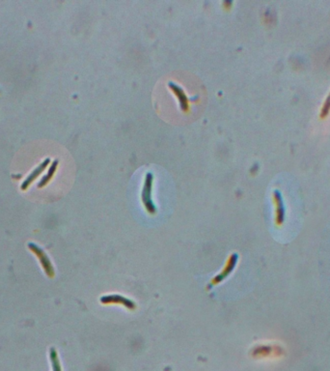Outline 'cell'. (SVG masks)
I'll return each instance as SVG.
<instances>
[{"mask_svg":"<svg viewBox=\"0 0 330 371\" xmlns=\"http://www.w3.org/2000/svg\"><path fill=\"white\" fill-rule=\"evenodd\" d=\"M153 181H154L153 174L151 172H148L146 174L144 188L142 190V194H141V198H142L143 204H144L147 212L150 213V214H155L156 211H157L156 205H155V203L153 202V199H152Z\"/></svg>","mask_w":330,"mask_h":371,"instance_id":"cell-1","label":"cell"},{"mask_svg":"<svg viewBox=\"0 0 330 371\" xmlns=\"http://www.w3.org/2000/svg\"><path fill=\"white\" fill-rule=\"evenodd\" d=\"M28 247L36 254V256L39 258L45 272L47 274L48 276L52 277L54 275V270H53V267L50 263V260L48 259V257L47 256V254L45 253V251L41 248L40 247H38L37 245L35 244H28Z\"/></svg>","mask_w":330,"mask_h":371,"instance_id":"cell-2","label":"cell"},{"mask_svg":"<svg viewBox=\"0 0 330 371\" xmlns=\"http://www.w3.org/2000/svg\"><path fill=\"white\" fill-rule=\"evenodd\" d=\"M101 302L103 304H121L130 310H132L136 307L135 304L131 300L126 299V298H125L121 295H118V294H113V295H108V296L102 297Z\"/></svg>","mask_w":330,"mask_h":371,"instance_id":"cell-3","label":"cell"},{"mask_svg":"<svg viewBox=\"0 0 330 371\" xmlns=\"http://www.w3.org/2000/svg\"><path fill=\"white\" fill-rule=\"evenodd\" d=\"M237 254H232L231 255V257L229 258V260H228V263H227V265L225 266V268H224V270H223V272L221 273V274H220L219 275H217L216 277H215V279L213 280V282L211 283V284H213V285H215V284H218V283H220V281H222L223 279H225V277L226 276H228L231 273H232V271L234 270V268L236 267V262H237Z\"/></svg>","mask_w":330,"mask_h":371,"instance_id":"cell-4","label":"cell"},{"mask_svg":"<svg viewBox=\"0 0 330 371\" xmlns=\"http://www.w3.org/2000/svg\"><path fill=\"white\" fill-rule=\"evenodd\" d=\"M274 200L276 203V224L282 226L285 220V209L282 196L278 192H274Z\"/></svg>","mask_w":330,"mask_h":371,"instance_id":"cell-5","label":"cell"},{"mask_svg":"<svg viewBox=\"0 0 330 371\" xmlns=\"http://www.w3.org/2000/svg\"><path fill=\"white\" fill-rule=\"evenodd\" d=\"M169 87L175 92V94L177 95L179 101H180V106H181V109L184 111V112H187L189 110V101H188V97L186 95V93L183 91V89L173 83V82H169Z\"/></svg>","mask_w":330,"mask_h":371,"instance_id":"cell-6","label":"cell"},{"mask_svg":"<svg viewBox=\"0 0 330 371\" xmlns=\"http://www.w3.org/2000/svg\"><path fill=\"white\" fill-rule=\"evenodd\" d=\"M48 162H49V159H47L45 161H43L26 179H25V181L23 182V184L21 185V190H26L29 186H30V184L44 171V169L47 166V164H48Z\"/></svg>","mask_w":330,"mask_h":371,"instance_id":"cell-7","label":"cell"},{"mask_svg":"<svg viewBox=\"0 0 330 371\" xmlns=\"http://www.w3.org/2000/svg\"><path fill=\"white\" fill-rule=\"evenodd\" d=\"M57 165H58V161H55L54 162H53V164L51 165V167L49 168V170H48V173L41 180V182L39 183V187L40 188H42V187H44V186H46L47 183H48V181L51 179V177L53 176V174H54V172H55V170H56V167H57Z\"/></svg>","mask_w":330,"mask_h":371,"instance_id":"cell-8","label":"cell"},{"mask_svg":"<svg viewBox=\"0 0 330 371\" xmlns=\"http://www.w3.org/2000/svg\"><path fill=\"white\" fill-rule=\"evenodd\" d=\"M50 359H51V363H52L53 371H61V367H60V364H59L57 353H56L54 348L50 349Z\"/></svg>","mask_w":330,"mask_h":371,"instance_id":"cell-9","label":"cell"}]
</instances>
